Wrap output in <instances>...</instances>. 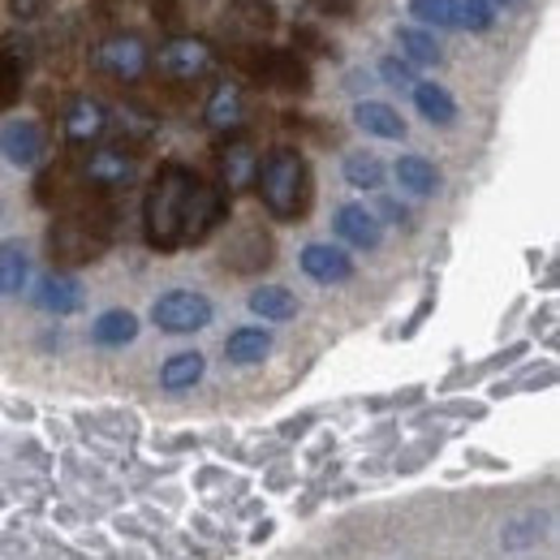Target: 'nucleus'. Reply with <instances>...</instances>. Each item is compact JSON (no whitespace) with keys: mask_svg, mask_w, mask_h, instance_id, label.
<instances>
[{"mask_svg":"<svg viewBox=\"0 0 560 560\" xmlns=\"http://www.w3.org/2000/svg\"><path fill=\"white\" fill-rule=\"evenodd\" d=\"M195 182L199 177L186 164H164L155 173L147 203H142V229L155 250H182V215H186V199H190Z\"/></svg>","mask_w":560,"mask_h":560,"instance_id":"1","label":"nucleus"},{"mask_svg":"<svg viewBox=\"0 0 560 560\" xmlns=\"http://www.w3.org/2000/svg\"><path fill=\"white\" fill-rule=\"evenodd\" d=\"M255 186H259L264 208L277 220H298L311 208V173H306V160L293 147H280L268 155V164H259Z\"/></svg>","mask_w":560,"mask_h":560,"instance_id":"2","label":"nucleus"},{"mask_svg":"<svg viewBox=\"0 0 560 560\" xmlns=\"http://www.w3.org/2000/svg\"><path fill=\"white\" fill-rule=\"evenodd\" d=\"M108 229H113V215L108 211H91L82 208L78 215H66L52 224V259L66 264V268H78V264H91L108 250Z\"/></svg>","mask_w":560,"mask_h":560,"instance_id":"3","label":"nucleus"},{"mask_svg":"<svg viewBox=\"0 0 560 560\" xmlns=\"http://www.w3.org/2000/svg\"><path fill=\"white\" fill-rule=\"evenodd\" d=\"M237 66L250 73V78H259V82H268V86H280V91H311V70H306V61L298 57V52H289V48H259V44H242L237 48Z\"/></svg>","mask_w":560,"mask_h":560,"instance_id":"4","label":"nucleus"},{"mask_svg":"<svg viewBox=\"0 0 560 560\" xmlns=\"http://www.w3.org/2000/svg\"><path fill=\"white\" fill-rule=\"evenodd\" d=\"M211 302L195 289H168L151 302V324L168 337H190V332H203L211 324Z\"/></svg>","mask_w":560,"mask_h":560,"instance_id":"5","label":"nucleus"},{"mask_svg":"<svg viewBox=\"0 0 560 560\" xmlns=\"http://www.w3.org/2000/svg\"><path fill=\"white\" fill-rule=\"evenodd\" d=\"M91 66L104 73V78H113V82H139L147 66H151V48H147V39L135 35V31H117V35H108L95 52H91Z\"/></svg>","mask_w":560,"mask_h":560,"instance_id":"6","label":"nucleus"},{"mask_svg":"<svg viewBox=\"0 0 560 560\" xmlns=\"http://www.w3.org/2000/svg\"><path fill=\"white\" fill-rule=\"evenodd\" d=\"M160 73L173 78V82H199L215 70V52H211L208 39H195V35H173L164 48H160Z\"/></svg>","mask_w":560,"mask_h":560,"instance_id":"7","label":"nucleus"},{"mask_svg":"<svg viewBox=\"0 0 560 560\" xmlns=\"http://www.w3.org/2000/svg\"><path fill=\"white\" fill-rule=\"evenodd\" d=\"M224 211H229L224 190H220V186H208V182L199 177L195 190H190V199H186V215H182V246H199L211 229L224 220Z\"/></svg>","mask_w":560,"mask_h":560,"instance_id":"8","label":"nucleus"},{"mask_svg":"<svg viewBox=\"0 0 560 560\" xmlns=\"http://www.w3.org/2000/svg\"><path fill=\"white\" fill-rule=\"evenodd\" d=\"M48 151V139H44V126L39 121H4L0 126V155L18 168H35Z\"/></svg>","mask_w":560,"mask_h":560,"instance_id":"9","label":"nucleus"},{"mask_svg":"<svg viewBox=\"0 0 560 560\" xmlns=\"http://www.w3.org/2000/svg\"><path fill=\"white\" fill-rule=\"evenodd\" d=\"M31 70V44L22 35H0V113L18 104Z\"/></svg>","mask_w":560,"mask_h":560,"instance_id":"10","label":"nucleus"},{"mask_svg":"<svg viewBox=\"0 0 560 560\" xmlns=\"http://www.w3.org/2000/svg\"><path fill=\"white\" fill-rule=\"evenodd\" d=\"M82 177L95 190H126L139 177V168H135V160L126 151H113L108 147V151H91V160L82 164Z\"/></svg>","mask_w":560,"mask_h":560,"instance_id":"11","label":"nucleus"},{"mask_svg":"<svg viewBox=\"0 0 560 560\" xmlns=\"http://www.w3.org/2000/svg\"><path fill=\"white\" fill-rule=\"evenodd\" d=\"M332 229L341 242H350L353 250H375L384 242V224L375 211H366L362 203H341L332 215Z\"/></svg>","mask_w":560,"mask_h":560,"instance_id":"12","label":"nucleus"},{"mask_svg":"<svg viewBox=\"0 0 560 560\" xmlns=\"http://www.w3.org/2000/svg\"><path fill=\"white\" fill-rule=\"evenodd\" d=\"M298 264H302L306 277L319 280V284H341V280L353 277V259L341 246H332V242H311Z\"/></svg>","mask_w":560,"mask_h":560,"instance_id":"13","label":"nucleus"},{"mask_svg":"<svg viewBox=\"0 0 560 560\" xmlns=\"http://www.w3.org/2000/svg\"><path fill=\"white\" fill-rule=\"evenodd\" d=\"M353 126L362 135H375V139H406V117L393 104H384V100H358L353 104Z\"/></svg>","mask_w":560,"mask_h":560,"instance_id":"14","label":"nucleus"},{"mask_svg":"<svg viewBox=\"0 0 560 560\" xmlns=\"http://www.w3.org/2000/svg\"><path fill=\"white\" fill-rule=\"evenodd\" d=\"M203 121H208V130H215V135H233L246 121V100H242V86L237 82H220L211 91Z\"/></svg>","mask_w":560,"mask_h":560,"instance_id":"15","label":"nucleus"},{"mask_svg":"<svg viewBox=\"0 0 560 560\" xmlns=\"http://www.w3.org/2000/svg\"><path fill=\"white\" fill-rule=\"evenodd\" d=\"M104 130H108V108L100 100H91V95L70 100V108H66V139L82 147V142H95Z\"/></svg>","mask_w":560,"mask_h":560,"instance_id":"16","label":"nucleus"},{"mask_svg":"<svg viewBox=\"0 0 560 560\" xmlns=\"http://www.w3.org/2000/svg\"><path fill=\"white\" fill-rule=\"evenodd\" d=\"M268 259H272V242H268V233H264V229H246L242 237H233V242L224 246V264H229L233 272L268 268Z\"/></svg>","mask_w":560,"mask_h":560,"instance_id":"17","label":"nucleus"},{"mask_svg":"<svg viewBox=\"0 0 560 560\" xmlns=\"http://www.w3.org/2000/svg\"><path fill=\"white\" fill-rule=\"evenodd\" d=\"M35 306H44L52 315H73V311H82V284L61 272H48L35 284Z\"/></svg>","mask_w":560,"mask_h":560,"instance_id":"18","label":"nucleus"},{"mask_svg":"<svg viewBox=\"0 0 560 560\" xmlns=\"http://www.w3.org/2000/svg\"><path fill=\"white\" fill-rule=\"evenodd\" d=\"M277 26V9L268 0H233L229 4V18H224V31H237V35H268Z\"/></svg>","mask_w":560,"mask_h":560,"instance_id":"19","label":"nucleus"},{"mask_svg":"<svg viewBox=\"0 0 560 560\" xmlns=\"http://www.w3.org/2000/svg\"><path fill=\"white\" fill-rule=\"evenodd\" d=\"M91 337H95V346H104V350H121V346H130V341L139 337V319H135L130 311L113 306V311H104V315L91 324Z\"/></svg>","mask_w":560,"mask_h":560,"instance_id":"20","label":"nucleus"},{"mask_svg":"<svg viewBox=\"0 0 560 560\" xmlns=\"http://www.w3.org/2000/svg\"><path fill=\"white\" fill-rule=\"evenodd\" d=\"M393 173H397L401 190H406V195H415V199H427V195H435V190H440V168H435L427 155H401Z\"/></svg>","mask_w":560,"mask_h":560,"instance_id":"21","label":"nucleus"},{"mask_svg":"<svg viewBox=\"0 0 560 560\" xmlns=\"http://www.w3.org/2000/svg\"><path fill=\"white\" fill-rule=\"evenodd\" d=\"M203 371H208V358L199 350L173 353V358L164 362V371H160V384H164L168 393H186V388H195V384L203 380Z\"/></svg>","mask_w":560,"mask_h":560,"instance_id":"22","label":"nucleus"},{"mask_svg":"<svg viewBox=\"0 0 560 560\" xmlns=\"http://www.w3.org/2000/svg\"><path fill=\"white\" fill-rule=\"evenodd\" d=\"M272 353V332H264V328H237L229 341H224V358L233 362V366H255V362H264Z\"/></svg>","mask_w":560,"mask_h":560,"instance_id":"23","label":"nucleus"},{"mask_svg":"<svg viewBox=\"0 0 560 560\" xmlns=\"http://www.w3.org/2000/svg\"><path fill=\"white\" fill-rule=\"evenodd\" d=\"M415 108L431 126H453L457 121V100L440 82H415Z\"/></svg>","mask_w":560,"mask_h":560,"instance_id":"24","label":"nucleus"},{"mask_svg":"<svg viewBox=\"0 0 560 560\" xmlns=\"http://www.w3.org/2000/svg\"><path fill=\"white\" fill-rule=\"evenodd\" d=\"M250 311H255L259 319H268V324H284V319L298 315V298H293L284 284H264V289L250 293Z\"/></svg>","mask_w":560,"mask_h":560,"instance_id":"25","label":"nucleus"},{"mask_svg":"<svg viewBox=\"0 0 560 560\" xmlns=\"http://www.w3.org/2000/svg\"><path fill=\"white\" fill-rule=\"evenodd\" d=\"M26 277H31V255L22 242H4L0 246V298H13L26 289Z\"/></svg>","mask_w":560,"mask_h":560,"instance_id":"26","label":"nucleus"},{"mask_svg":"<svg viewBox=\"0 0 560 560\" xmlns=\"http://www.w3.org/2000/svg\"><path fill=\"white\" fill-rule=\"evenodd\" d=\"M220 173H224V186H229V190H242V186L255 182L259 160H255V151H250L246 142H233V147H224V155H220Z\"/></svg>","mask_w":560,"mask_h":560,"instance_id":"27","label":"nucleus"},{"mask_svg":"<svg viewBox=\"0 0 560 560\" xmlns=\"http://www.w3.org/2000/svg\"><path fill=\"white\" fill-rule=\"evenodd\" d=\"M397 44H401V57L410 66H440L444 61V52L435 48V39L427 31H419V26H397Z\"/></svg>","mask_w":560,"mask_h":560,"instance_id":"28","label":"nucleus"},{"mask_svg":"<svg viewBox=\"0 0 560 560\" xmlns=\"http://www.w3.org/2000/svg\"><path fill=\"white\" fill-rule=\"evenodd\" d=\"M346 182L353 190H380L384 186V160L371 151H353L346 160Z\"/></svg>","mask_w":560,"mask_h":560,"instance_id":"29","label":"nucleus"},{"mask_svg":"<svg viewBox=\"0 0 560 560\" xmlns=\"http://www.w3.org/2000/svg\"><path fill=\"white\" fill-rule=\"evenodd\" d=\"M448 9H453V26H462V31H491L495 26V9L488 0H448Z\"/></svg>","mask_w":560,"mask_h":560,"instance_id":"30","label":"nucleus"},{"mask_svg":"<svg viewBox=\"0 0 560 560\" xmlns=\"http://www.w3.org/2000/svg\"><path fill=\"white\" fill-rule=\"evenodd\" d=\"M410 13L422 26H435V31H453V9L448 0H410Z\"/></svg>","mask_w":560,"mask_h":560,"instance_id":"31","label":"nucleus"},{"mask_svg":"<svg viewBox=\"0 0 560 560\" xmlns=\"http://www.w3.org/2000/svg\"><path fill=\"white\" fill-rule=\"evenodd\" d=\"M380 73H384V82L397 86V91H415V82H419V78H415V66H410V61H397V57H384V61H380Z\"/></svg>","mask_w":560,"mask_h":560,"instance_id":"32","label":"nucleus"},{"mask_svg":"<svg viewBox=\"0 0 560 560\" xmlns=\"http://www.w3.org/2000/svg\"><path fill=\"white\" fill-rule=\"evenodd\" d=\"M155 18H160L164 26H177V18H182V4H177V0H155Z\"/></svg>","mask_w":560,"mask_h":560,"instance_id":"33","label":"nucleus"},{"mask_svg":"<svg viewBox=\"0 0 560 560\" xmlns=\"http://www.w3.org/2000/svg\"><path fill=\"white\" fill-rule=\"evenodd\" d=\"M380 215H384V220H393V224H406V220H410V211L401 208L397 199H380Z\"/></svg>","mask_w":560,"mask_h":560,"instance_id":"34","label":"nucleus"},{"mask_svg":"<svg viewBox=\"0 0 560 560\" xmlns=\"http://www.w3.org/2000/svg\"><path fill=\"white\" fill-rule=\"evenodd\" d=\"M39 9H44V0H13V13L18 18H35Z\"/></svg>","mask_w":560,"mask_h":560,"instance_id":"35","label":"nucleus"},{"mask_svg":"<svg viewBox=\"0 0 560 560\" xmlns=\"http://www.w3.org/2000/svg\"><path fill=\"white\" fill-rule=\"evenodd\" d=\"M488 4H491V9H495V4H513V0H488Z\"/></svg>","mask_w":560,"mask_h":560,"instance_id":"36","label":"nucleus"}]
</instances>
